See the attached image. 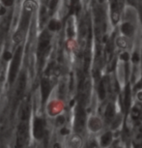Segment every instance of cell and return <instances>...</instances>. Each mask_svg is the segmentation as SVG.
Returning <instances> with one entry per match:
<instances>
[{"label":"cell","instance_id":"6da1fadb","mask_svg":"<svg viewBox=\"0 0 142 148\" xmlns=\"http://www.w3.org/2000/svg\"><path fill=\"white\" fill-rule=\"evenodd\" d=\"M20 57H21V49H18L16 52L15 56H14L12 66H11V69H10V82H13V80L16 77V72H18V70L19 64H20Z\"/></svg>","mask_w":142,"mask_h":148},{"label":"cell","instance_id":"7a4b0ae2","mask_svg":"<svg viewBox=\"0 0 142 148\" xmlns=\"http://www.w3.org/2000/svg\"><path fill=\"white\" fill-rule=\"evenodd\" d=\"M25 84H26L25 76L22 74L20 76V77H19L18 85H16V91H15V102L16 103L18 102L19 100L21 99L22 95H23V92H24V88H25Z\"/></svg>","mask_w":142,"mask_h":148},{"label":"cell","instance_id":"3957f363","mask_svg":"<svg viewBox=\"0 0 142 148\" xmlns=\"http://www.w3.org/2000/svg\"><path fill=\"white\" fill-rule=\"evenodd\" d=\"M27 135H28V129H27L26 123H21L18 132V142L20 145H23L24 142L27 140V136H28Z\"/></svg>","mask_w":142,"mask_h":148},{"label":"cell","instance_id":"277c9868","mask_svg":"<svg viewBox=\"0 0 142 148\" xmlns=\"http://www.w3.org/2000/svg\"><path fill=\"white\" fill-rule=\"evenodd\" d=\"M49 43V37L47 35V33H43V35L40 38V43H39V49H38V53L40 56H43L44 54V51H46L47 47H48Z\"/></svg>","mask_w":142,"mask_h":148},{"label":"cell","instance_id":"5b68a950","mask_svg":"<svg viewBox=\"0 0 142 148\" xmlns=\"http://www.w3.org/2000/svg\"><path fill=\"white\" fill-rule=\"evenodd\" d=\"M76 122V130L80 131L82 129L83 125H84V122H85V113L83 112L81 108H79V110H77Z\"/></svg>","mask_w":142,"mask_h":148},{"label":"cell","instance_id":"8992f818","mask_svg":"<svg viewBox=\"0 0 142 148\" xmlns=\"http://www.w3.org/2000/svg\"><path fill=\"white\" fill-rule=\"evenodd\" d=\"M34 134H35V136L38 138H42L44 134V123L42 121L41 119L37 118L35 121V124H34Z\"/></svg>","mask_w":142,"mask_h":148},{"label":"cell","instance_id":"52a82bcc","mask_svg":"<svg viewBox=\"0 0 142 148\" xmlns=\"http://www.w3.org/2000/svg\"><path fill=\"white\" fill-rule=\"evenodd\" d=\"M111 7H112V18L113 21L116 22L119 18V7H118V1L117 0H112L111 3Z\"/></svg>","mask_w":142,"mask_h":148},{"label":"cell","instance_id":"ba28073f","mask_svg":"<svg viewBox=\"0 0 142 148\" xmlns=\"http://www.w3.org/2000/svg\"><path fill=\"white\" fill-rule=\"evenodd\" d=\"M42 91H43L44 100H46L47 95L49 93V91H51V85H49V82H47L46 79H44L43 82H42Z\"/></svg>","mask_w":142,"mask_h":148},{"label":"cell","instance_id":"9c48e42d","mask_svg":"<svg viewBox=\"0 0 142 148\" xmlns=\"http://www.w3.org/2000/svg\"><path fill=\"white\" fill-rule=\"evenodd\" d=\"M10 21H11L10 16H8V18H4L3 21L1 22V25H0V32H1L2 35L7 32V30L9 28V25H10Z\"/></svg>","mask_w":142,"mask_h":148},{"label":"cell","instance_id":"30bf717a","mask_svg":"<svg viewBox=\"0 0 142 148\" xmlns=\"http://www.w3.org/2000/svg\"><path fill=\"white\" fill-rule=\"evenodd\" d=\"M29 115V108H28V105L27 103H24V104L21 105V108H20V117L23 120H25L27 117Z\"/></svg>","mask_w":142,"mask_h":148},{"label":"cell","instance_id":"8fae6325","mask_svg":"<svg viewBox=\"0 0 142 148\" xmlns=\"http://www.w3.org/2000/svg\"><path fill=\"white\" fill-rule=\"evenodd\" d=\"M89 127L93 131H97L101 128V122L98 118H92L89 122Z\"/></svg>","mask_w":142,"mask_h":148},{"label":"cell","instance_id":"7c38bea8","mask_svg":"<svg viewBox=\"0 0 142 148\" xmlns=\"http://www.w3.org/2000/svg\"><path fill=\"white\" fill-rule=\"evenodd\" d=\"M134 144L136 146H141L142 144V128H139L136 132L135 138H134Z\"/></svg>","mask_w":142,"mask_h":148},{"label":"cell","instance_id":"4fadbf2b","mask_svg":"<svg viewBox=\"0 0 142 148\" xmlns=\"http://www.w3.org/2000/svg\"><path fill=\"white\" fill-rule=\"evenodd\" d=\"M122 31H123L125 34L127 35H132V33L133 31V28L132 25H130V24H124L123 27H122Z\"/></svg>","mask_w":142,"mask_h":148},{"label":"cell","instance_id":"5bb4252c","mask_svg":"<svg viewBox=\"0 0 142 148\" xmlns=\"http://www.w3.org/2000/svg\"><path fill=\"white\" fill-rule=\"evenodd\" d=\"M114 115V108L112 106H108L106 108V112H105V116H106L107 119H111Z\"/></svg>","mask_w":142,"mask_h":148},{"label":"cell","instance_id":"9a60e30c","mask_svg":"<svg viewBox=\"0 0 142 148\" xmlns=\"http://www.w3.org/2000/svg\"><path fill=\"white\" fill-rule=\"evenodd\" d=\"M111 140V134H105V135L102 138V143L106 145L107 143H109Z\"/></svg>","mask_w":142,"mask_h":148},{"label":"cell","instance_id":"2e32d148","mask_svg":"<svg viewBox=\"0 0 142 148\" xmlns=\"http://www.w3.org/2000/svg\"><path fill=\"white\" fill-rule=\"evenodd\" d=\"M117 45H118L120 47H127V41H126V39H124V38H119L118 40H117Z\"/></svg>","mask_w":142,"mask_h":148},{"label":"cell","instance_id":"e0dca14e","mask_svg":"<svg viewBox=\"0 0 142 148\" xmlns=\"http://www.w3.org/2000/svg\"><path fill=\"white\" fill-rule=\"evenodd\" d=\"M130 89H127L126 97H125V107H126V108H129V106H130Z\"/></svg>","mask_w":142,"mask_h":148},{"label":"cell","instance_id":"ac0fdd59","mask_svg":"<svg viewBox=\"0 0 142 148\" xmlns=\"http://www.w3.org/2000/svg\"><path fill=\"white\" fill-rule=\"evenodd\" d=\"M58 25H59V24H58L56 21H52L51 22V24H49V28L52 29V30H56V29L59 28V26H58Z\"/></svg>","mask_w":142,"mask_h":148},{"label":"cell","instance_id":"d6986e66","mask_svg":"<svg viewBox=\"0 0 142 148\" xmlns=\"http://www.w3.org/2000/svg\"><path fill=\"white\" fill-rule=\"evenodd\" d=\"M132 118H134V119H137L139 115H140V111H139L137 108H133V110H132Z\"/></svg>","mask_w":142,"mask_h":148},{"label":"cell","instance_id":"ffe728a7","mask_svg":"<svg viewBox=\"0 0 142 148\" xmlns=\"http://www.w3.org/2000/svg\"><path fill=\"white\" fill-rule=\"evenodd\" d=\"M64 117H62V116H60V117H58V119H57V124L59 125V124H63L64 123Z\"/></svg>","mask_w":142,"mask_h":148},{"label":"cell","instance_id":"44dd1931","mask_svg":"<svg viewBox=\"0 0 142 148\" xmlns=\"http://www.w3.org/2000/svg\"><path fill=\"white\" fill-rule=\"evenodd\" d=\"M138 98H139V100H142V93L138 94Z\"/></svg>","mask_w":142,"mask_h":148}]
</instances>
